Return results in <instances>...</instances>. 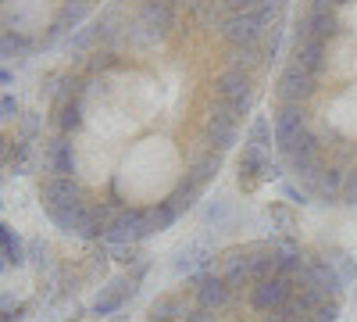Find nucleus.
Wrapping results in <instances>:
<instances>
[{
  "label": "nucleus",
  "mask_w": 357,
  "mask_h": 322,
  "mask_svg": "<svg viewBox=\"0 0 357 322\" xmlns=\"http://www.w3.org/2000/svg\"><path fill=\"white\" fill-rule=\"evenodd\" d=\"M204 254H207L204 247H190V251L183 247V251H178V258H175V272H190L193 265H204V261H207Z\"/></svg>",
  "instance_id": "obj_29"
},
{
  "label": "nucleus",
  "mask_w": 357,
  "mask_h": 322,
  "mask_svg": "<svg viewBox=\"0 0 357 322\" xmlns=\"http://www.w3.org/2000/svg\"><path fill=\"white\" fill-rule=\"evenodd\" d=\"M314 322H340V301H333V298H325L318 308H314V315H311Z\"/></svg>",
  "instance_id": "obj_30"
},
{
  "label": "nucleus",
  "mask_w": 357,
  "mask_h": 322,
  "mask_svg": "<svg viewBox=\"0 0 357 322\" xmlns=\"http://www.w3.org/2000/svg\"><path fill=\"white\" fill-rule=\"evenodd\" d=\"M215 97L232 119H243V115H250V108H254V75L247 68L229 65L225 72L215 75Z\"/></svg>",
  "instance_id": "obj_3"
},
{
  "label": "nucleus",
  "mask_w": 357,
  "mask_h": 322,
  "mask_svg": "<svg viewBox=\"0 0 357 322\" xmlns=\"http://www.w3.org/2000/svg\"><path fill=\"white\" fill-rule=\"evenodd\" d=\"M0 186H4V172H0Z\"/></svg>",
  "instance_id": "obj_46"
},
{
  "label": "nucleus",
  "mask_w": 357,
  "mask_h": 322,
  "mask_svg": "<svg viewBox=\"0 0 357 322\" xmlns=\"http://www.w3.org/2000/svg\"><path fill=\"white\" fill-rule=\"evenodd\" d=\"M272 219H279L282 229H293V212L286 208V204H275V208H272Z\"/></svg>",
  "instance_id": "obj_38"
},
{
  "label": "nucleus",
  "mask_w": 357,
  "mask_h": 322,
  "mask_svg": "<svg viewBox=\"0 0 357 322\" xmlns=\"http://www.w3.org/2000/svg\"><path fill=\"white\" fill-rule=\"evenodd\" d=\"M272 140H275V129H272V122H268L264 115H254V122H250V129H247V147L268 151V147H272Z\"/></svg>",
  "instance_id": "obj_23"
},
{
  "label": "nucleus",
  "mask_w": 357,
  "mask_h": 322,
  "mask_svg": "<svg viewBox=\"0 0 357 322\" xmlns=\"http://www.w3.org/2000/svg\"><path fill=\"white\" fill-rule=\"evenodd\" d=\"M279 165L268 158L264 151H257V147H243V154H240V186L250 193V190H257L261 183H272V180H279Z\"/></svg>",
  "instance_id": "obj_8"
},
{
  "label": "nucleus",
  "mask_w": 357,
  "mask_h": 322,
  "mask_svg": "<svg viewBox=\"0 0 357 322\" xmlns=\"http://www.w3.org/2000/svg\"><path fill=\"white\" fill-rule=\"evenodd\" d=\"M107 322H129V319H126V315H111Z\"/></svg>",
  "instance_id": "obj_45"
},
{
  "label": "nucleus",
  "mask_w": 357,
  "mask_h": 322,
  "mask_svg": "<svg viewBox=\"0 0 357 322\" xmlns=\"http://www.w3.org/2000/svg\"><path fill=\"white\" fill-rule=\"evenodd\" d=\"M282 197H286L289 204H311V193H307V190H296L293 183H282Z\"/></svg>",
  "instance_id": "obj_34"
},
{
  "label": "nucleus",
  "mask_w": 357,
  "mask_h": 322,
  "mask_svg": "<svg viewBox=\"0 0 357 322\" xmlns=\"http://www.w3.org/2000/svg\"><path fill=\"white\" fill-rule=\"evenodd\" d=\"M175 219H178V208H175V204H172V200H158L154 208H146V212H143L139 237L146 240V237H154V233L172 229V226H175Z\"/></svg>",
  "instance_id": "obj_16"
},
{
  "label": "nucleus",
  "mask_w": 357,
  "mask_h": 322,
  "mask_svg": "<svg viewBox=\"0 0 357 322\" xmlns=\"http://www.w3.org/2000/svg\"><path fill=\"white\" fill-rule=\"evenodd\" d=\"M272 25H279V15L261 4L257 11H236V15H225L222 25H218V36L232 47H254V43H264V33Z\"/></svg>",
  "instance_id": "obj_2"
},
{
  "label": "nucleus",
  "mask_w": 357,
  "mask_h": 322,
  "mask_svg": "<svg viewBox=\"0 0 357 322\" xmlns=\"http://www.w3.org/2000/svg\"><path fill=\"white\" fill-rule=\"evenodd\" d=\"M29 251H33V261H36V265H47V244H33Z\"/></svg>",
  "instance_id": "obj_41"
},
{
  "label": "nucleus",
  "mask_w": 357,
  "mask_h": 322,
  "mask_svg": "<svg viewBox=\"0 0 357 322\" xmlns=\"http://www.w3.org/2000/svg\"><path fill=\"white\" fill-rule=\"evenodd\" d=\"M329 265H333V269H336V272H340V279H343V283H347V279H354V276H357V265H354V261H350V258H347V254H340V251H336V254H333V258H329Z\"/></svg>",
  "instance_id": "obj_31"
},
{
  "label": "nucleus",
  "mask_w": 357,
  "mask_h": 322,
  "mask_svg": "<svg viewBox=\"0 0 357 322\" xmlns=\"http://www.w3.org/2000/svg\"><path fill=\"white\" fill-rule=\"evenodd\" d=\"M336 36H340L336 11H314V8L296 22V33H293V40H321V43H329Z\"/></svg>",
  "instance_id": "obj_11"
},
{
  "label": "nucleus",
  "mask_w": 357,
  "mask_h": 322,
  "mask_svg": "<svg viewBox=\"0 0 357 322\" xmlns=\"http://www.w3.org/2000/svg\"><path fill=\"white\" fill-rule=\"evenodd\" d=\"M175 315H186L183 301H178L175 294H165V298H158V301L151 305V322H172Z\"/></svg>",
  "instance_id": "obj_26"
},
{
  "label": "nucleus",
  "mask_w": 357,
  "mask_h": 322,
  "mask_svg": "<svg viewBox=\"0 0 357 322\" xmlns=\"http://www.w3.org/2000/svg\"><path fill=\"white\" fill-rule=\"evenodd\" d=\"M229 61H232L236 68H247V72L254 75V68L264 65V43H254V47H232V50H229Z\"/></svg>",
  "instance_id": "obj_24"
},
{
  "label": "nucleus",
  "mask_w": 357,
  "mask_h": 322,
  "mask_svg": "<svg viewBox=\"0 0 357 322\" xmlns=\"http://www.w3.org/2000/svg\"><path fill=\"white\" fill-rule=\"evenodd\" d=\"M340 200H343V204H357V172L343 175V190H340Z\"/></svg>",
  "instance_id": "obj_33"
},
{
  "label": "nucleus",
  "mask_w": 357,
  "mask_h": 322,
  "mask_svg": "<svg viewBox=\"0 0 357 322\" xmlns=\"http://www.w3.org/2000/svg\"><path fill=\"white\" fill-rule=\"evenodd\" d=\"M232 301V290L225 286V279L222 276H211V272H200L197 276V308H204V312H222L225 305Z\"/></svg>",
  "instance_id": "obj_14"
},
{
  "label": "nucleus",
  "mask_w": 357,
  "mask_h": 322,
  "mask_svg": "<svg viewBox=\"0 0 357 322\" xmlns=\"http://www.w3.org/2000/svg\"><path fill=\"white\" fill-rule=\"evenodd\" d=\"M250 308L261 315V319H272L275 312H282L286 305H289V298H293V279L289 276H264V279H257L254 286H250Z\"/></svg>",
  "instance_id": "obj_4"
},
{
  "label": "nucleus",
  "mask_w": 357,
  "mask_h": 322,
  "mask_svg": "<svg viewBox=\"0 0 357 322\" xmlns=\"http://www.w3.org/2000/svg\"><path fill=\"white\" fill-rule=\"evenodd\" d=\"M225 286L232 290H243V286H254V272H250V261H247V251H236L225 258V272H222Z\"/></svg>",
  "instance_id": "obj_17"
},
{
  "label": "nucleus",
  "mask_w": 357,
  "mask_h": 322,
  "mask_svg": "<svg viewBox=\"0 0 357 322\" xmlns=\"http://www.w3.org/2000/svg\"><path fill=\"white\" fill-rule=\"evenodd\" d=\"M0 82H15V75H11L8 68H0Z\"/></svg>",
  "instance_id": "obj_44"
},
{
  "label": "nucleus",
  "mask_w": 357,
  "mask_h": 322,
  "mask_svg": "<svg viewBox=\"0 0 357 322\" xmlns=\"http://www.w3.org/2000/svg\"><path fill=\"white\" fill-rule=\"evenodd\" d=\"M139 290V283L132 276H114L107 286H100V294L93 298V305H89V312H93L97 319H111L126 308V301Z\"/></svg>",
  "instance_id": "obj_9"
},
{
  "label": "nucleus",
  "mask_w": 357,
  "mask_h": 322,
  "mask_svg": "<svg viewBox=\"0 0 357 322\" xmlns=\"http://www.w3.org/2000/svg\"><path fill=\"white\" fill-rule=\"evenodd\" d=\"M200 193H204V186H200L197 180H190V175H186V180L175 186V193H172L168 200H172L175 208H178V215H183L186 208H193V204H197V197H200Z\"/></svg>",
  "instance_id": "obj_25"
},
{
  "label": "nucleus",
  "mask_w": 357,
  "mask_h": 322,
  "mask_svg": "<svg viewBox=\"0 0 357 322\" xmlns=\"http://www.w3.org/2000/svg\"><path fill=\"white\" fill-rule=\"evenodd\" d=\"M54 126L61 136H72L79 126H82V86L72 82L68 90L57 97V108H54Z\"/></svg>",
  "instance_id": "obj_12"
},
{
  "label": "nucleus",
  "mask_w": 357,
  "mask_h": 322,
  "mask_svg": "<svg viewBox=\"0 0 357 322\" xmlns=\"http://www.w3.org/2000/svg\"><path fill=\"white\" fill-rule=\"evenodd\" d=\"M218 172H222V154L207 147L204 154H197V158H193V165H190V172H186V175H190V180H197L200 186H207Z\"/></svg>",
  "instance_id": "obj_20"
},
{
  "label": "nucleus",
  "mask_w": 357,
  "mask_h": 322,
  "mask_svg": "<svg viewBox=\"0 0 357 322\" xmlns=\"http://www.w3.org/2000/svg\"><path fill=\"white\" fill-rule=\"evenodd\" d=\"M43 165H47V175H65V180H72V175H75V147H72V136L57 133L47 147H43Z\"/></svg>",
  "instance_id": "obj_13"
},
{
  "label": "nucleus",
  "mask_w": 357,
  "mask_h": 322,
  "mask_svg": "<svg viewBox=\"0 0 357 322\" xmlns=\"http://www.w3.org/2000/svg\"><path fill=\"white\" fill-rule=\"evenodd\" d=\"M8 269H11V261H8V258H4V251H0V276H4V272H8Z\"/></svg>",
  "instance_id": "obj_43"
},
{
  "label": "nucleus",
  "mask_w": 357,
  "mask_h": 322,
  "mask_svg": "<svg viewBox=\"0 0 357 322\" xmlns=\"http://www.w3.org/2000/svg\"><path fill=\"white\" fill-rule=\"evenodd\" d=\"M222 4L229 8V15H236V11H257L264 0H222Z\"/></svg>",
  "instance_id": "obj_35"
},
{
  "label": "nucleus",
  "mask_w": 357,
  "mask_h": 322,
  "mask_svg": "<svg viewBox=\"0 0 357 322\" xmlns=\"http://www.w3.org/2000/svg\"><path fill=\"white\" fill-rule=\"evenodd\" d=\"M40 200H43V212L47 219L68 233V237H75V229L82 222V212H86V200H82V190L72 180H65V175H47V180L40 183Z\"/></svg>",
  "instance_id": "obj_1"
},
{
  "label": "nucleus",
  "mask_w": 357,
  "mask_h": 322,
  "mask_svg": "<svg viewBox=\"0 0 357 322\" xmlns=\"http://www.w3.org/2000/svg\"><path fill=\"white\" fill-rule=\"evenodd\" d=\"M0 4H4V0H0Z\"/></svg>",
  "instance_id": "obj_47"
},
{
  "label": "nucleus",
  "mask_w": 357,
  "mask_h": 322,
  "mask_svg": "<svg viewBox=\"0 0 357 322\" xmlns=\"http://www.w3.org/2000/svg\"><path fill=\"white\" fill-rule=\"evenodd\" d=\"M18 119H22V140H29V143H33V136L40 133V119H36L33 111H25V115H18Z\"/></svg>",
  "instance_id": "obj_32"
},
{
  "label": "nucleus",
  "mask_w": 357,
  "mask_h": 322,
  "mask_svg": "<svg viewBox=\"0 0 357 322\" xmlns=\"http://www.w3.org/2000/svg\"><path fill=\"white\" fill-rule=\"evenodd\" d=\"M186 322H215V315L204 308H193V312H186Z\"/></svg>",
  "instance_id": "obj_40"
},
{
  "label": "nucleus",
  "mask_w": 357,
  "mask_h": 322,
  "mask_svg": "<svg viewBox=\"0 0 357 322\" xmlns=\"http://www.w3.org/2000/svg\"><path fill=\"white\" fill-rule=\"evenodd\" d=\"M93 68H97V72H107V68H118V57H114L111 50H104V54L97 50V54H93Z\"/></svg>",
  "instance_id": "obj_36"
},
{
  "label": "nucleus",
  "mask_w": 357,
  "mask_h": 322,
  "mask_svg": "<svg viewBox=\"0 0 357 322\" xmlns=\"http://www.w3.org/2000/svg\"><path fill=\"white\" fill-rule=\"evenodd\" d=\"M36 47V40L29 33H18V29H8L0 25V61H8V57H22Z\"/></svg>",
  "instance_id": "obj_19"
},
{
  "label": "nucleus",
  "mask_w": 357,
  "mask_h": 322,
  "mask_svg": "<svg viewBox=\"0 0 357 322\" xmlns=\"http://www.w3.org/2000/svg\"><path fill=\"white\" fill-rule=\"evenodd\" d=\"M143 212L146 208H122L111 222H107V229H104V244L107 247H132V244H139L143 237H139V226H143Z\"/></svg>",
  "instance_id": "obj_10"
},
{
  "label": "nucleus",
  "mask_w": 357,
  "mask_h": 322,
  "mask_svg": "<svg viewBox=\"0 0 357 322\" xmlns=\"http://www.w3.org/2000/svg\"><path fill=\"white\" fill-rule=\"evenodd\" d=\"M8 147H11V140H8L4 133H0V161H4V158H8Z\"/></svg>",
  "instance_id": "obj_42"
},
{
  "label": "nucleus",
  "mask_w": 357,
  "mask_h": 322,
  "mask_svg": "<svg viewBox=\"0 0 357 322\" xmlns=\"http://www.w3.org/2000/svg\"><path fill=\"white\" fill-rule=\"evenodd\" d=\"M25 319V305L15 301V294H0V322H22Z\"/></svg>",
  "instance_id": "obj_28"
},
{
  "label": "nucleus",
  "mask_w": 357,
  "mask_h": 322,
  "mask_svg": "<svg viewBox=\"0 0 357 322\" xmlns=\"http://www.w3.org/2000/svg\"><path fill=\"white\" fill-rule=\"evenodd\" d=\"M347 0H311V8L314 11H336V8H343Z\"/></svg>",
  "instance_id": "obj_39"
},
{
  "label": "nucleus",
  "mask_w": 357,
  "mask_h": 322,
  "mask_svg": "<svg viewBox=\"0 0 357 322\" xmlns=\"http://www.w3.org/2000/svg\"><path fill=\"white\" fill-rule=\"evenodd\" d=\"M314 94H318V75L304 72L301 65H293V61L279 72V82H275L279 104H304V101H311Z\"/></svg>",
  "instance_id": "obj_6"
},
{
  "label": "nucleus",
  "mask_w": 357,
  "mask_h": 322,
  "mask_svg": "<svg viewBox=\"0 0 357 322\" xmlns=\"http://www.w3.org/2000/svg\"><path fill=\"white\" fill-rule=\"evenodd\" d=\"M0 251H4V258L11 261V269L25 265V244H22V237L8 222H0Z\"/></svg>",
  "instance_id": "obj_21"
},
{
  "label": "nucleus",
  "mask_w": 357,
  "mask_h": 322,
  "mask_svg": "<svg viewBox=\"0 0 357 322\" xmlns=\"http://www.w3.org/2000/svg\"><path fill=\"white\" fill-rule=\"evenodd\" d=\"M272 129H275V151L289 154L293 143L307 133V111L304 104H279L272 115Z\"/></svg>",
  "instance_id": "obj_5"
},
{
  "label": "nucleus",
  "mask_w": 357,
  "mask_h": 322,
  "mask_svg": "<svg viewBox=\"0 0 357 322\" xmlns=\"http://www.w3.org/2000/svg\"><path fill=\"white\" fill-rule=\"evenodd\" d=\"M340 190H343V172L340 168H325L321 165V172L314 175V180H307V193L318 197V200H336Z\"/></svg>",
  "instance_id": "obj_18"
},
{
  "label": "nucleus",
  "mask_w": 357,
  "mask_h": 322,
  "mask_svg": "<svg viewBox=\"0 0 357 322\" xmlns=\"http://www.w3.org/2000/svg\"><path fill=\"white\" fill-rule=\"evenodd\" d=\"M29 158H33V143H29V140H11L4 165H8L11 172H25V168H29Z\"/></svg>",
  "instance_id": "obj_27"
},
{
  "label": "nucleus",
  "mask_w": 357,
  "mask_h": 322,
  "mask_svg": "<svg viewBox=\"0 0 357 322\" xmlns=\"http://www.w3.org/2000/svg\"><path fill=\"white\" fill-rule=\"evenodd\" d=\"M236 140H240V119H232L222 104L207 111V119H204V143L207 147L225 154L229 147H236Z\"/></svg>",
  "instance_id": "obj_7"
},
{
  "label": "nucleus",
  "mask_w": 357,
  "mask_h": 322,
  "mask_svg": "<svg viewBox=\"0 0 357 322\" xmlns=\"http://www.w3.org/2000/svg\"><path fill=\"white\" fill-rule=\"evenodd\" d=\"M4 119H18V101L15 97H0V122Z\"/></svg>",
  "instance_id": "obj_37"
},
{
  "label": "nucleus",
  "mask_w": 357,
  "mask_h": 322,
  "mask_svg": "<svg viewBox=\"0 0 357 322\" xmlns=\"http://www.w3.org/2000/svg\"><path fill=\"white\" fill-rule=\"evenodd\" d=\"M289 61L301 65L311 75H321L325 72V61H329V43H321V40H293Z\"/></svg>",
  "instance_id": "obj_15"
},
{
  "label": "nucleus",
  "mask_w": 357,
  "mask_h": 322,
  "mask_svg": "<svg viewBox=\"0 0 357 322\" xmlns=\"http://www.w3.org/2000/svg\"><path fill=\"white\" fill-rule=\"evenodd\" d=\"M86 11H89V0H61L57 18H54V33H65L68 25H75L79 18H86Z\"/></svg>",
  "instance_id": "obj_22"
}]
</instances>
